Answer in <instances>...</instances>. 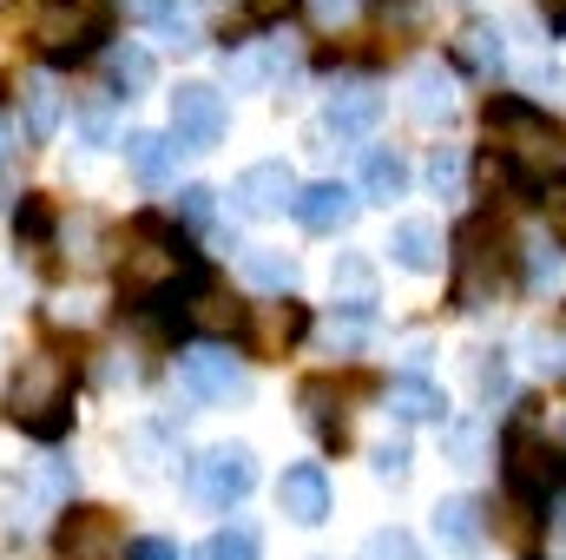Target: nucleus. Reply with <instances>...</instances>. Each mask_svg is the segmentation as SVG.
I'll list each match as a JSON object with an SVG mask.
<instances>
[{"mask_svg":"<svg viewBox=\"0 0 566 560\" xmlns=\"http://www.w3.org/2000/svg\"><path fill=\"white\" fill-rule=\"evenodd\" d=\"M554 231H560V238H566V191H560V198H554Z\"/></svg>","mask_w":566,"mask_h":560,"instance_id":"nucleus-44","label":"nucleus"},{"mask_svg":"<svg viewBox=\"0 0 566 560\" xmlns=\"http://www.w3.org/2000/svg\"><path fill=\"white\" fill-rule=\"evenodd\" d=\"M80 133H86L93 152H99V145H113V106H86V113H80Z\"/></svg>","mask_w":566,"mask_h":560,"instance_id":"nucleus-38","label":"nucleus"},{"mask_svg":"<svg viewBox=\"0 0 566 560\" xmlns=\"http://www.w3.org/2000/svg\"><path fill=\"white\" fill-rule=\"evenodd\" d=\"M283 60H290V46L271 40L264 53H238V60H231V80H238V86H264L271 73H283Z\"/></svg>","mask_w":566,"mask_h":560,"instance_id":"nucleus-30","label":"nucleus"},{"mask_svg":"<svg viewBox=\"0 0 566 560\" xmlns=\"http://www.w3.org/2000/svg\"><path fill=\"white\" fill-rule=\"evenodd\" d=\"M211 198H218L211 185H185V191H178V211H185V225H205V218H211Z\"/></svg>","mask_w":566,"mask_h":560,"instance_id":"nucleus-39","label":"nucleus"},{"mask_svg":"<svg viewBox=\"0 0 566 560\" xmlns=\"http://www.w3.org/2000/svg\"><path fill=\"white\" fill-rule=\"evenodd\" d=\"M73 396H80L73 356L33 350V356L13 370V383H7V422H13L20 435H33V442H60V435L73 428Z\"/></svg>","mask_w":566,"mask_h":560,"instance_id":"nucleus-2","label":"nucleus"},{"mask_svg":"<svg viewBox=\"0 0 566 560\" xmlns=\"http://www.w3.org/2000/svg\"><path fill=\"white\" fill-rule=\"evenodd\" d=\"M296 403H303L310 428L323 435V448H343V442H349V416H343V396H336L329 376H310V383L296 390Z\"/></svg>","mask_w":566,"mask_h":560,"instance_id":"nucleus-16","label":"nucleus"},{"mask_svg":"<svg viewBox=\"0 0 566 560\" xmlns=\"http://www.w3.org/2000/svg\"><path fill=\"white\" fill-rule=\"evenodd\" d=\"M224 126H231V113H224V93L218 86L185 80L171 93V139L185 145V152H211V145L224 139Z\"/></svg>","mask_w":566,"mask_h":560,"instance_id":"nucleus-9","label":"nucleus"},{"mask_svg":"<svg viewBox=\"0 0 566 560\" xmlns=\"http://www.w3.org/2000/svg\"><path fill=\"white\" fill-rule=\"evenodd\" d=\"M541 20H547L554 33H566V0H541Z\"/></svg>","mask_w":566,"mask_h":560,"instance_id":"nucleus-43","label":"nucleus"},{"mask_svg":"<svg viewBox=\"0 0 566 560\" xmlns=\"http://www.w3.org/2000/svg\"><path fill=\"white\" fill-rule=\"evenodd\" d=\"M20 120H27L33 145H46L60 133V86H53V73H20Z\"/></svg>","mask_w":566,"mask_h":560,"instance_id":"nucleus-17","label":"nucleus"},{"mask_svg":"<svg viewBox=\"0 0 566 560\" xmlns=\"http://www.w3.org/2000/svg\"><path fill=\"white\" fill-rule=\"evenodd\" d=\"M316 7V20H329V27H343L349 13H356V0H310Z\"/></svg>","mask_w":566,"mask_h":560,"instance_id":"nucleus-42","label":"nucleus"},{"mask_svg":"<svg viewBox=\"0 0 566 560\" xmlns=\"http://www.w3.org/2000/svg\"><path fill=\"white\" fill-rule=\"evenodd\" d=\"M336 303L356 317V323H369V303H376V278H369V265L356 258V251H343L336 258Z\"/></svg>","mask_w":566,"mask_h":560,"instance_id":"nucleus-26","label":"nucleus"},{"mask_svg":"<svg viewBox=\"0 0 566 560\" xmlns=\"http://www.w3.org/2000/svg\"><path fill=\"white\" fill-rule=\"evenodd\" d=\"M356 560H422V554H416V535L409 528H376Z\"/></svg>","mask_w":566,"mask_h":560,"instance_id":"nucleus-31","label":"nucleus"},{"mask_svg":"<svg viewBox=\"0 0 566 560\" xmlns=\"http://www.w3.org/2000/svg\"><path fill=\"white\" fill-rule=\"evenodd\" d=\"M133 13H139L158 40H171L178 53L205 46V7H198V0H139Z\"/></svg>","mask_w":566,"mask_h":560,"instance_id":"nucleus-15","label":"nucleus"},{"mask_svg":"<svg viewBox=\"0 0 566 560\" xmlns=\"http://www.w3.org/2000/svg\"><path fill=\"white\" fill-rule=\"evenodd\" d=\"M389 416L396 422H441L448 403H441V390H434L428 376H396V383H389Z\"/></svg>","mask_w":566,"mask_h":560,"instance_id":"nucleus-24","label":"nucleus"},{"mask_svg":"<svg viewBox=\"0 0 566 560\" xmlns=\"http://www.w3.org/2000/svg\"><path fill=\"white\" fill-rule=\"evenodd\" d=\"M454 60L468 66V73H501L507 66V46H501V27H488V20H468L461 33H454Z\"/></svg>","mask_w":566,"mask_h":560,"instance_id":"nucleus-21","label":"nucleus"},{"mask_svg":"<svg viewBox=\"0 0 566 560\" xmlns=\"http://www.w3.org/2000/svg\"><path fill=\"white\" fill-rule=\"evenodd\" d=\"M534 350H541V356H534L541 370L566 376V330H534Z\"/></svg>","mask_w":566,"mask_h":560,"instance_id":"nucleus-37","label":"nucleus"},{"mask_svg":"<svg viewBox=\"0 0 566 560\" xmlns=\"http://www.w3.org/2000/svg\"><path fill=\"white\" fill-rule=\"evenodd\" d=\"M369 468H376V481H409V442H402V435L376 442V448H369Z\"/></svg>","mask_w":566,"mask_h":560,"instance_id":"nucleus-32","label":"nucleus"},{"mask_svg":"<svg viewBox=\"0 0 566 560\" xmlns=\"http://www.w3.org/2000/svg\"><path fill=\"white\" fill-rule=\"evenodd\" d=\"M501 475H507V495L514 501H547V495H560L566 488V448L541 428V422L514 416L501 428Z\"/></svg>","mask_w":566,"mask_h":560,"instance_id":"nucleus-5","label":"nucleus"},{"mask_svg":"<svg viewBox=\"0 0 566 560\" xmlns=\"http://www.w3.org/2000/svg\"><path fill=\"white\" fill-rule=\"evenodd\" d=\"M53 548H60V560H126V535H119L113 508H66Z\"/></svg>","mask_w":566,"mask_h":560,"instance_id":"nucleus-10","label":"nucleus"},{"mask_svg":"<svg viewBox=\"0 0 566 560\" xmlns=\"http://www.w3.org/2000/svg\"><path fill=\"white\" fill-rule=\"evenodd\" d=\"M106 73H113V86H119L126 100H139L145 86H151V53H145V46H113V53H106Z\"/></svg>","mask_w":566,"mask_h":560,"instance_id":"nucleus-28","label":"nucleus"},{"mask_svg":"<svg viewBox=\"0 0 566 560\" xmlns=\"http://www.w3.org/2000/svg\"><path fill=\"white\" fill-rule=\"evenodd\" d=\"M13 231H20L27 245H46V238H53V211H46V198H20V211H13Z\"/></svg>","mask_w":566,"mask_h":560,"instance_id":"nucleus-33","label":"nucleus"},{"mask_svg":"<svg viewBox=\"0 0 566 560\" xmlns=\"http://www.w3.org/2000/svg\"><path fill=\"white\" fill-rule=\"evenodd\" d=\"M389 258H396L402 271H434V265H441V231H434L428 218H402L396 238H389Z\"/></svg>","mask_w":566,"mask_h":560,"instance_id":"nucleus-22","label":"nucleus"},{"mask_svg":"<svg viewBox=\"0 0 566 560\" xmlns=\"http://www.w3.org/2000/svg\"><path fill=\"white\" fill-rule=\"evenodd\" d=\"M434 541L454 548V554L481 548V501H474V495H448V501L434 508Z\"/></svg>","mask_w":566,"mask_h":560,"instance_id":"nucleus-20","label":"nucleus"},{"mask_svg":"<svg viewBox=\"0 0 566 560\" xmlns=\"http://www.w3.org/2000/svg\"><path fill=\"white\" fill-rule=\"evenodd\" d=\"M303 330H310V310H303V303H290V297H277V303H264V310H258V330H251V336H258V350H264V356H277V350H290Z\"/></svg>","mask_w":566,"mask_h":560,"instance_id":"nucleus-23","label":"nucleus"},{"mask_svg":"<svg viewBox=\"0 0 566 560\" xmlns=\"http://www.w3.org/2000/svg\"><path fill=\"white\" fill-rule=\"evenodd\" d=\"M290 211H296V225H303V231H316V238H336V231H349V225H356V211H363V198H356L349 185H336V178H323V185H303Z\"/></svg>","mask_w":566,"mask_h":560,"instance_id":"nucleus-13","label":"nucleus"},{"mask_svg":"<svg viewBox=\"0 0 566 560\" xmlns=\"http://www.w3.org/2000/svg\"><path fill=\"white\" fill-rule=\"evenodd\" d=\"M514 245L507 231L494 225V211H474L461 231H454V310H488L514 290Z\"/></svg>","mask_w":566,"mask_h":560,"instance_id":"nucleus-4","label":"nucleus"},{"mask_svg":"<svg viewBox=\"0 0 566 560\" xmlns=\"http://www.w3.org/2000/svg\"><path fill=\"white\" fill-rule=\"evenodd\" d=\"M251 488H258V455L244 442H218L191 462V495L205 508H238Z\"/></svg>","mask_w":566,"mask_h":560,"instance_id":"nucleus-7","label":"nucleus"},{"mask_svg":"<svg viewBox=\"0 0 566 560\" xmlns=\"http://www.w3.org/2000/svg\"><path fill=\"white\" fill-rule=\"evenodd\" d=\"M244 278L258 283V290H271V297H290V290H296V258L251 245V251H244Z\"/></svg>","mask_w":566,"mask_h":560,"instance_id":"nucleus-27","label":"nucleus"},{"mask_svg":"<svg viewBox=\"0 0 566 560\" xmlns=\"http://www.w3.org/2000/svg\"><path fill=\"white\" fill-rule=\"evenodd\" d=\"M178 283H185V290H205L198 251H191L165 218H139L133 238H126V258H119V290H126L133 303H165V297H178Z\"/></svg>","mask_w":566,"mask_h":560,"instance_id":"nucleus-3","label":"nucleus"},{"mask_svg":"<svg viewBox=\"0 0 566 560\" xmlns=\"http://www.w3.org/2000/svg\"><path fill=\"white\" fill-rule=\"evenodd\" d=\"M481 403H507V363H501V350L481 363Z\"/></svg>","mask_w":566,"mask_h":560,"instance_id":"nucleus-40","label":"nucleus"},{"mask_svg":"<svg viewBox=\"0 0 566 560\" xmlns=\"http://www.w3.org/2000/svg\"><path fill=\"white\" fill-rule=\"evenodd\" d=\"M409 113H416L422 126L454 120V80H448L441 66H422V73H416V86H409Z\"/></svg>","mask_w":566,"mask_h":560,"instance_id":"nucleus-25","label":"nucleus"},{"mask_svg":"<svg viewBox=\"0 0 566 560\" xmlns=\"http://www.w3.org/2000/svg\"><path fill=\"white\" fill-rule=\"evenodd\" d=\"M501 515H507V521H501V541L527 554V548H534V501H507Z\"/></svg>","mask_w":566,"mask_h":560,"instance_id":"nucleus-35","label":"nucleus"},{"mask_svg":"<svg viewBox=\"0 0 566 560\" xmlns=\"http://www.w3.org/2000/svg\"><path fill=\"white\" fill-rule=\"evenodd\" d=\"M66 495H73V468H66V462H46V468L33 475V495H27V501L40 508V501H66Z\"/></svg>","mask_w":566,"mask_h":560,"instance_id":"nucleus-34","label":"nucleus"},{"mask_svg":"<svg viewBox=\"0 0 566 560\" xmlns=\"http://www.w3.org/2000/svg\"><path fill=\"white\" fill-rule=\"evenodd\" d=\"M126 560H178V548L165 535H139V541H126Z\"/></svg>","mask_w":566,"mask_h":560,"instance_id":"nucleus-41","label":"nucleus"},{"mask_svg":"<svg viewBox=\"0 0 566 560\" xmlns=\"http://www.w3.org/2000/svg\"><path fill=\"white\" fill-rule=\"evenodd\" d=\"M402 191H409V158L396 145H369V158H363V198L369 205H396Z\"/></svg>","mask_w":566,"mask_h":560,"instance_id":"nucleus-19","label":"nucleus"},{"mask_svg":"<svg viewBox=\"0 0 566 560\" xmlns=\"http://www.w3.org/2000/svg\"><path fill=\"white\" fill-rule=\"evenodd\" d=\"M178 390L191 403H238V396H251V370L218 343H191L178 356Z\"/></svg>","mask_w":566,"mask_h":560,"instance_id":"nucleus-8","label":"nucleus"},{"mask_svg":"<svg viewBox=\"0 0 566 560\" xmlns=\"http://www.w3.org/2000/svg\"><path fill=\"white\" fill-rule=\"evenodd\" d=\"M258 528L251 521H231V528H218V535H205V548H198V560H258Z\"/></svg>","mask_w":566,"mask_h":560,"instance_id":"nucleus-29","label":"nucleus"},{"mask_svg":"<svg viewBox=\"0 0 566 560\" xmlns=\"http://www.w3.org/2000/svg\"><path fill=\"white\" fill-rule=\"evenodd\" d=\"M0 158H7V126H0Z\"/></svg>","mask_w":566,"mask_h":560,"instance_id":"nucleus-45","label":"nucleus"},{"mask_svg":"<svg viewBox=\"0 0 566 560\" xmlns=\"http://www.w3.org/2000/svg\"><path fill=\"white\" fill-rule=\"evenodd\" d=\"M277 515L296 528H323L329 521V475L316 462H290L277 481Z\"/></svg>","mask_w":566,"mask_h":560,"instance_id":"nucleus-12","label":"nucleus"},{"mask_svg":"<svg viewBox=\"0 0 566 560\" xmlns=\"http://www.w3.org/2000/svg\"><path fill=\"white\" fill-rule=\"evenodd\" d=\"M178 152L185 145L171 139V133H133L126 139V165H133L139 185H171L178 178Z\"/></svg>","mask_w":566,"mask_h":560,"instance_id":"nucleus-18","label":"nucleus"},{"mask_svg":"<svg viewBox=\"0 0 566 560\" xmlns=\"http://www.w3.org/2000/svg\"><path fill=\"white\" fill-rule=\"evenodd\" d=\"M376 120H382V93L376 86H336L329 106H323V133L329 139H363V133H376Z\"/></svg>","mask_w":566,"mask_h":560,"instance_id":"nucleus-14","label":"nucleus"},{"mask_svg":"<svg viewBox=\"0 0 566 560\" xmlns=\"http://www.w3.org/2000/svg\"><path fill=\"white\" fill-rule=\"evenodd\" d=\"M428 185H434V191H454V185H461V152H454V145H434V158H428Z\"/></svg>","mask_w":566,"mask_h":560,"instance_id":"nucleus-36","label":"nucleus"},{"mask_svg":"<svg viewBox=\"0 0 566 560\" xmlns=\"http://www.w3.org/2000/svg\"><path fill=\"white\" fill-rule=\"evenodd\" d=\"M113 33V0H40L33 7V46L60 60H86Z\"/></svg>","mask_w":566,"mask_h":560,"instance_id":"nucleus-6","label":"nucleus"},{"mask_svg":"<svg viewBox=\"0 0 566 560\" xmlns=\"http://www.w3.org/2000/svg\"><path fill=\"white\" fill-rule=\"evenodd\" d=\"M296 172L283 165V158H264V165H244L238 172V185H231V198H238V211L244 218H277L283 205H296Z\"/></svg>","mask_w":566,"mask_h":560,"instance_id":"nucleus-11","label":"nucleus"},{"mask_svg":"<svg viewBox=\"0 0 566 560\" xmlns=\"http://www.w3.org/2000/svg\"><path fill=\"white\" fill-rule=\"evenodd\" d=\"M488 178L514 185L521 198H560L566 191V133L534 100H488Z\"/></svg>","mask_w":566,"mask_h":560,"instance_id":"nucleus-1","label":"nucleus"}]
</instances>
